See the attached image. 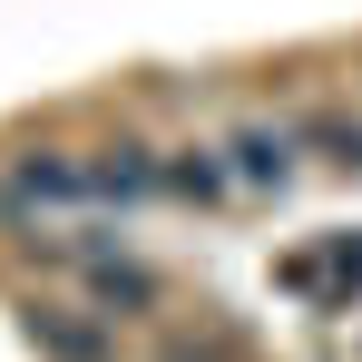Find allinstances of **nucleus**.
I'll use <instances>...</instances> for the list:
<instances>
[{
    "mask_svg": "<svg viewBox=\"0 0 362 362\" xmlns=\"http://www.w3.org/2000/svg\"><path fill=\"white\" fill-rule=\"evenodd\" d=\"M78 284H88V303H98L108 323H147V313L167 303V274H157V264H137L127 245H118V255H98Z\"/></svg>",
    "mask_w": 362,
    "mask_h": 362,
    "instance_id": "39448f33",
    "label": "nucleus"
},
{
    "mask_svg": "<svg viewBox=\"0 0 362 362\" xmlns=\"http://www.w3.org/2000/svg\"><path fill=\"white\" fill-rule=\"evenodd\" d=\"M157 196H167V147H147V137H98L88 147V206L98 216H137Z\"/></svg>",
    "mask_w": 362,
    "mask_h": 362,
    "instance_id": "f03ea898",
    "label": "nucleus"
},
{
    "mask_svg": "<svg viewBox=\"0 0 362 362\" xmlns=\"http://www.w3.org/2000/svg\"><path fill=\"white\" fill-rule=\"evenodd\" d=\"M157 362H245V343L226 333V323H206V333H167Z\"/></svg>",
    "mask_w": 362,
    "mask_h": 362,
    "instance_id": "6e6552de",
    "label": "nucleus"
},
{
    "mask_svg": "<svg viewBox=\"0 0 362 362\" xmlns=\"http://www.w3.org/2000/svg\"><path fill=\"white\" fill-rule=\"evenodd\" d=\"M226 157H235V186L284 196V186H294V157H303V127L294 118H245L235 137H226Z\"/></svg>",
    "mask_w": 362,
    "mask_h": 362,
    "instance_id": "20e7f679",
    "label": "nucleus"
},
{
    "mask_svg": "<svg viewBox=\"0 0 362 362\" xmlns=\"http://www.w3.org/2000/svg\"><path fill=\"white\" fill-rule=\"evenodd\" d=\"M49 206H88V147H59V137H30L0 157V226L30 235Z\"/></svg>",
    "mask_w": 362,
    "mask_h": 362,
    "instance_id": "f257e3e1",
    "label": "nucleus"
},
{
    "mask_svg": "<svg viewBox=\"0 0 362 362\" xmlns=\"http://www.w3.org/2000/svg\"><path fill=\"white\" fill-rule=\"evenodd\" d=\"M167 196H177V206H196V216H216V206L235 196V157H226V147H206V137L167 147Z\"/></svg>",
    "mask_w": 362,
    "mask_h": 362,
    "instance_id": "423d86ee",
    "label": "nucleus"
},
{
    "mask_svg": "<svg viewBox=\"0 0 362 362\" xmlns=\"http://www.w3.org/2000/svg\"><path fill=\"white\" fill-rule=\"evenodd\" d=\"M323 284H333V294H323V303H343V294H362V235H333V245H323Z\"/></svg>",
    "mask_w": 362,
    "mask_h": 362,
    "instance_id": "1a4fd4ad",
    "label": "nucleus"
},
{
    "mask_svg": "<svg viewBox=\"0 0 362 362\" xmlns=\"http://www.w3.org/2000/svg\"><path fill=\"white\" fill-rule=\"evenodd\" d=\"M20 333H30L40 362H118V323H108L98 303H49V294H30V303H20Z\"/></svg>",
    "mask_w": 362,
    "mask_h": 362,
    "instance_id": "7ed1b4c3",
    "label": "nucleus"
},
{
    "mask_svg": "<svg viewBox=\"0 0 362 362\" xmlns=\"http://www.w3.org/2000/svg\"><path fill=\"white\" fill-rule=\"evenodd\" d=\"M294 127H303V147H313L323 167L362 177V118H353V108H313V118H294Z\"/></svg>",
    "mask_w": 362,
    "mask_h": 362,
    "instance_id": "0eeeda50",
    "label": "nucleus"
}]
</instances>
